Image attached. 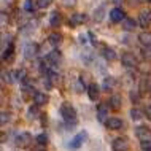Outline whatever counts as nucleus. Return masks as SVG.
I'll use <instances>...</instances> for the list:
<instances>
[{
    "label": "nucleus",
    "mask_w": 151,
    "mask_h": 151,
    "mask_svg": "<svg viewBox=\"0 0 151 151\" xmlns=\"http://www.w3.org/2000/svg\"><path fill=\"white\" fill-rule=\"evenodd\" d=\"M11 56H13V45H10V46H8L6 50H3L2 58H3V60H10V59H11Z\"/></svg>",
    "instance_id": "obj_25"
},
{
    "label": "nucleus",
    "mask_w": 151,
    "mask_h": 151,
    "mask_svg": "<svg viewBox=\"0 0 151 151\" xmlns=\"http://www.w3.org/2000/svg\"><path fill=\"white\" fill-rule=\"evenodd\" d=\"M108 108L110 105L107 104V102H102V104H99V107H97V118H99V121H107V115H108Z\"/></svg>",
    "instance_id": "obj_7"
},
{
    "label": "nucleus",
    "mask_w": 151,
    "mask_h": 151,
    "mask_svg": "<svg viewBox=\"0 0 151 151\" xmlns=\"http://www.w3.org/2000/svg\"><path fill=\"white\" fill-rule=\"evenodd\" d=\"M138 24H140V27H150L151 24V11H142L140 14H138Z\"/></svg>",
    "instance_id": "obj_9"
},
{
    "label": "nucleus",
    "mask_w": 151,
    "mask_h": 151,
    "mask_svg": "<svg viewBox=\"0 0 151 151\" xmlns=\"http://www.w3.org/2000/svg\"><path fill=\"white\" fill-rule=\"evenodd\" d=\"M60 116H62V119L65 121V124L68 126V127H75L76 122H78V118H76V110L72 107V105L68 104H64L62 107H60Z\"/></svg>",
    "instance_id": "obj_1"
},
{
    "label": "nucleus",
    "mask_w": 151,
    "mask_h": 151,
    "mask_svg": "<svg viewBox=\"0 0 151 151\" xmlns=\"http://www.w3.org/2000/svg\"><path fill=\"white\" fill-rule=\"evenodd\" d=\"M105 124H107V127L110 130H118L122 127V121L119 118H108L107 121H105Z\"/></svg>",
    "instance_id": "obj_12"
},
{
    "label": "nucleus",
    "mask_w": 151,
    "mask_h": 151,
    "mask_svg": "<svg viewBox=\"0 0 151 151\" xmlns=\"http://www.w3.org/2000/svg\"><path fill=\"white\" fill-rule=\"evenodd\" d=\"M104 13H105V6L102 5V6H99L96 11H94V21H96V22H100L102 19H104Z\"/></svg>",
    "instance_id": "obj_21"
},
{
    "label": "nucleus",
    "mask_w": 151,
    "mask_h": 151,
    "mask_svg": "<svg viewBox=\"0 0 151 151\" xmlns=\"http://www.w3.org/2000/svg\"><path fill=\"white\" fill-rule=\"evenodd\" d=\"M122 29L127 30V32L134 30L135 29V21H134L132 18H124V21H122Z\"/></svg>",
    "instance_id": "obj_19"
},
{
    "label": "nucleus",
    "mask_w": 151,
    "mask_h": 151,
    "mask_svg": "<svg viewBox=\"0 0 151 151\" xmlns=\"http://www.w3.org/2000/svg\"><path fill=\"white\" fill-rule=\"evenodd\" d=\"M37 143L38 145H46L48 143V135L46 134H40V135L37 137Z\"/></svg>",
    "instance_id": "obj_28"
},
{
    "label": "nucleus",
    "mask_w": 151,
    "mask_h": 151,
    "mask_svg": "<svg viewBox=\"0 0 151 151\" xmlns=\"http://www.w3.org/2000/svg\"><path fill=\"white\" fill-rule=\"evenodd\" d=\"M145 116L151 121V105H146L145 107Z\"/></svg>",
    "instance_id": "obj_32"
},
{
    "label": "nucleus",
    "mask_w": 151,
    "mask_h": 151,
    "mask_svg": "<svg viewBox=\"0 0 151 151\" xmlns=\"http://www.w3.org/2000/svg\"><path fill=\"white\" fill-rule=\"evenodd\" d=\"M124 11L121 10V8H113L111 11H110V19H111L113 22H122L124 21Z\"/></svg>",
    "instance_id": "obj_10"
},
{
    "label": "nucleus",
    "mask_w": 151,
    "mask_h": 151,
    "mask_svg": "<svg viewBox=\"0 0 151 151\" xmlns=\"http://www.w3.org/2000/svg\"><path fill=\"white\" fill-rule=\"evenodd\" d=\"M60 58H62V56H60L59 51H52V52L48 54L46 60H48V64H50V65H58L60 62Z\"/></svg>",
    "instance_id": "obj_14"
},
{
    "label": "nucleus",
    "mask_w": 151,
    "mask_h": 151,
    "mask_svg": "<svg viewBox=\"0 0 151 151\" xmlns=\"http://www.w3.org/2000/svg\"><path fill=\"white\" fill-rule=\"evenodd\" d=\"M37 5H38L40 8H48L51 5V0H38L37 2Z\"/></svg>",
    "instance_id": "obj_31"
},
{
    "label": "nucleus",
    "mask_w": 151,
    "mask_h": 151,
    "mask_svg": "<svg viewBox=\"0 0 151 151\" xmlns=\"http://www.w3.org/2000/svg\"><path fill=\"white\" fill-rule=\"evenodd\" d=\"M60 22H62L60 13H58V11L51 13V16H50V24H51V27H59V26H60Z\"/></svg>",
    "instance_id": "obj_17"
},
{
    "label": "nucleus",
    "mask_w": 151,
    "mask_h": 151,
    "mask_svg": "<svg viewBox=\"0 0 151 151\" xmlns=\"http://www.w3.org/2000/svg\"><path fill=\"white\" fill-rule=\"evenodd\" d=\"M113 84H115V80H113L111 76H107V78L104 80V88L105 89H111Z\"/></svg>",
    "instance_id": "obj_27"
},
{
    "label": "nucleus",
    "mask_w": 151,
    "mask_h": 151,
    "mask_svg": "<svg viewBox=\"0 0 151 151\" xmlns=\"http://www.w3.org/2000/svg\"><path fill=\"white\" fill-rule=\"evenodd\" d=\"M111 148H113V151H127V150H129V142H127V138H124V137H116L115 140H113V143H111Z\"/></svg>",
    "instance_id": "obj_5"
},
{
    "label": "nucleus",
    "mask_w": 151,
    "mask_h": 151,
    "mask_svg": "<svg viewBox=\"0 0 151 151\" xmlns=\"http://www.w3.org/2000/svg\"><path fill=\"white\" fill-rule=\"evenodd\" d=\"M142 151H151V140L150 142H140Z\"/></svg>",
    "instance_id": "obj_30"
},
{
    "label": "nucleus",
    "mask_w": 151,
    "mask_h": 151,
    "mask_svg": "<svg viewBox=\"0 0 151 151\" xmlns=\"http://www.w3.org/2000/svg\"><path fill=\"white\" fill-rule=\"evenodd\" d=\"M113 2H115V3H121L122 0H113Z\"/></svg>",
    "instance_id": "obj_35"
},
{
    "label": "nucleus",
    "mask_w": 151,
    "mask_h": 151,
    "mask_svg": "<svg viewBox=\"0 0 151 151\" xmlns=\"http://www.w3.org/2000/svg\"><path fill=\"white\" fill-rule=\"evenodd\" d=\"M14 76H16V80H18V81H26V70H22V68L16 70Z\"/></svg>",
    "instance_id": "obj_26"
},
{
    "label": "nucleus",
    "mask_w": 151,
    "mask_h": 151,
    "mask_svg": "<svg viewBox=\"0 0 151 151\" xmlns=\"http://www.w3.org/2000/svg\"><path fill=\"white\" fill-rule=\"evenodd\" d=\"M8 121H10V113L2 111V121H0V124H2V126H5Z\"/></svg>",
    "instance_id": "obj_29"
},
{
    "label": "nucleus",
    "mask_w": 151,
    "mask_h": 151,
    "mask_svg": "<svg viewBox=\"0 0 151 151\" xmlns=\"http://www.w3.org/2000/svg\"><path fill=\"white\" fill-rule=\"evenodd\" d=\"M2 80H3V83H10V78H8V73L6 72L2 73Z\"/></svg>",
    "instance_id": "obj_33"
},
{
    "label": "nucleus",
    "mask_w": 151,
    "mask_h": 151,
    "mask_svg": "<svg viewBox=\"0 0 151 151\" xmlns=\"http://www.w3.org/2000/svg\"><path fill=\"white\" fill-rule=\"evenodd\" d=\"M86 19H88L86 14H83V13H75V14H72L70 22H72V26H78V24H81V22H86Z\"/></svg>",
    "instance_id": "obj_15"
},
{
    "label": "nucleus",
    "mask_w": 151,
    "mask_h": 151,
    "mask_svg": "<svg viewBox=\"0 0 151 151\" xmlns=\"http://www.w3.org/2000/svg\"><path fill=\"white\" fill-rule=\"evenodd\" d=\"M143 115H145V111H142V110H138V108H132V110H130V118H132L134 121L142 119Z\"/></svg>",
    "instance_id": "obj_22"
},
{
    "label": "nucleus",
    "mask_w": 151,
    "mask_h": 151,
    "mask_svg": "<svg viewBox=\"0 0 151 151\" xmlns=\"http://www.w3.org/2000/svg\"><path fill=\"white\" fill-rule=\"evenodd\" d=\"M145 2H151V0H145Z\"/></svg>",
    "instance_id": "obj_36"
},
{
    "label": "nucleus",
    "mask_w": 151,
    "mask_h": 151,
    "mask_svg": "<svg viewBox=\"0 0 151 151\" xmlns=\"http://www.w3.org/2000/svg\"><path fill=\"white\" fill-rule=\"evenodd\" d=\"M102 56L107 60H115L116 59V52L113 51L111 48H104V50H102Z\"/></svg>",
    "instance_id": "obj_20"
},
{
    "label": "nucleus",
    "mask_w": 151,
    "mask_h": 151,
    "mask_svg": "<svg viewBox=\"0 0 151 151\" xmlns=\"http://www.w3.org/2000/svg\"><path fill=\"white\" fill-rule=\"evenodd\" d=\"M30 140H32L30 134L21 132V134H18V135H16L14 143H16V146H19V148H27V146L30 145Z\"/></svg>",
    "instance_id": "obj_3"
},
{
    "label": "nucleus",
    "mask_w": 151,
    "mask_h": 151,
    "mask_svg": "<svg viewBox=\"0 0 151 151\" xmlns=\"http://www.w3.org/2000/svg\"><path fill=\"white\" fill-rule=\"evenodd\" d=\"M135 135L140 142H150L151 140V129L146 126H138L135 129Z\"/></svg>",
    "instance_id": "obj_4"
},
{
    "label": "nucleus",
    "mask_w": 151,
    "mask_h": 151,
    "mask_svg": "<svg viewBox=\"0 0 151 151\" xmlns=\"http://www.w3.org/2000/svg\"><path fill=\"white\" fill-rule=\"evenodd\" d=\"M35 6H37L35 0H26V2H24V10H26L27 13H32V11L35 10Z\"/></svg>",
    "instance_id": "obj_24"
},
{
    "label": "nucleus",
    "mask_w": 151,
    "mask_h": 151,
    "mask_svg": "<svg viewBox=\"0 0 151 151\" xmlns=\"http://www.w3.org/2000/svg\"><path fill=\"white\" fill-rule=\"evenodd\" d=\"M99 94H100V91H99V86L96 83H91L88 86V96L91 100H97L99 99Z\"/></svg>",
    "instance_id": "obj_13"
},
{
    "label": "nucleus",
    "mask_w": 151,
    "mask_h": 151,
    "mask_svg": "<svg viewBox=\"0 0 151 151\" xmlns=\"http://www.w3.org/2000/svg\"><path fill=\"white\" fill-rule=\"evenodd\" d=\"M108 104H110V108H113V110H119V108H121V97L115 94V96L110 97Z\"/></svg>",
    "instance_id": "obj_18"
},
{
    "label": "nucleus",
    "mask_w": 151,
    "mask_h": 151,
    "mask_svg": "<svg viewBox=\"0 0 151 151\" xmlns=\"http://www.w3.org/2000/svg\"><path fill=\"white\" fill-rule=\"evenodd\" d=\"M86 140H88V132H86V130H81V132H78V134H76V135L70 140L68 148H70V150H78Z\"/></svg>",
    "instance_id": "obj_2"
},
{
    "label": "nucleus",
    "mask_w": 151,
    "mask_h": 151,
    "mask_svg": "<svg viewBox=\"0 0 151 151\" xmlns=\"http://www.w3.org/2000/svg\"><path fill=\"white\" fill-rule=\"evenodd\" d=\"M48 100H50L48 94H45V92H42V91H38V92L34 94V104L37 105V107H43V105H46Z\"/></svg>",
    "instance_id": "obj_8"
},
{
    "label": "nucleus",
    "mask_w": 151,
    "mask_h": 151,
    "mask_svg": "<svg viewBox=\"0 0 151 151\" xmlns=\"http://www.w3.org/2000/svg\"><path fill=\"white\" fill-rule=\"evenodd\" d=\"M60 42H62V35L60 34H51L50 35V43L52 46H59Z\"/></svg>",
    "instance_id": "obj_23"
},
{
    "label": "nucleus",
    "mask_w": 151,
    "mask_h": 151,
    "mask_svg": "<svg viewBox=\"0 0 151 151\" xmlns=\"http://www.w3.org/2000/svg\"><path fill=\"white\" fill-rule=\"evenodd\" d=\"M121 62L126 68H134L137 65V59L132 52H124V54L121 56Z\"/></svg>",
    "instance_id": "obj_6"
},
{
    "label": "nucleus",
    "mask_w": 151,
    "mask_h": 151,
    "mask_svg": "<svg viewBox=\"0 0 151 151\" xmlns=\"http://www.w3.org/2000/svg\"><path fill=\"white\" fill-rule=\"evenodd\" d=\"M138 42L143 46H151V32H142L138 35Z\"/></svg>",
    "instance_id": "obj_16"
},
{
    "label": "nucleus",
    "mask_w": 151,
    "mask_h": 151,
    "mask_svg": "<svg viewBox=\"0 0 151 151\" xmlns=\"http://www.w3.org/2000/svg\"><path fill=\"white\" fill-rule=\"evenodd\" d=\"M130 100H134V102H137L138 100V94L134 91V92H130Z\"/></svg>",
    "instance_id": "obj_34"
},
{
    "label": "nucleus",
    "mask_w": 151,
    "mask_h": 151,
    "mask_svg": "<svg viewBox=\"0 0 151 151\" xmlns=\"http://www.w3.org/2000/svg\"><path fill=\"white\" fill-rule=\"evenodd\" d=\"M37 51H38V46H37L35 43H27L26 46H24V58L32 59L37 54Z\"/></svg>",
    "instance_id": "obj_11"
}]
</instances>
